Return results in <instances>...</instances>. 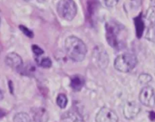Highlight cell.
<instances>
[{
  "mask_svg": "<svg viewBox=\"0 0 155 122\" xmlns=\"http://www.w3.org/2000/svg\"><path fill=\"white\" fill-rule=\"evenodd\" d=\"M145 38L150 42H155V23L148 27L145 33Z\"/></svg>",
  "mask_w": 155,
  "mask_h": 122,
  "instance_id": "obj_17",
  "label": "cell"
},
{
  "mask_svg": "<svg viewBox=\"0 0 155 122\" xmlns=\"http://www.w3.org/2000/svg\"><path fill=\"white\" fill-rule=\"evenodd\" d=\"M139 101L147 107L152 108L155 106V93L151 86H145L139 93Z\"/></svg>",
  "mask_w": 155,
  "mask_h": 122,
  "instance_id": "obj_5",
  "label": "cell"
},
{
  "mask_svg": "<svg viewBox=\"0 0 155 122\" xmlns=\"http://www.w3.org/2000/svg\"><path fill=\"white\" fill-rule=\"evenodd\" d=\"M5 115V112H3L2 110H0V118H2L4 115Z\"/></svg>",
  "mask_w": 155,
  "mask_h": 122,
  "instance_id": "obj_23",
  "label": "cell"
},
{
  "mask_svg": "<svg viewBox=\"0 0 155 122\" xmlns=\"http://www.w3.org/2000/svg\"><path fill=\"white\" fill-rule=\"evenodd\" d=\"M135 24H136L137 36L140 37L144 30V22L142 19V17L139 16L135 19Z\"/></svg>",
  "mask_w": 155,
  "mask_h": 122,
  "instance_id": "obj_16",
  "label": "cell"
},
{
  "mask_svg": "<svg viewBox=\"0 0 155 122\" xmlns=\"http://www.w3.org/2000/svg\"><path fill=\"white\" fill-rule=\"evenodd\" d=\"M25 1H31V0H25Z\"/></svg>",
  "mask_w": 155,
  "mask_h": 122,
  "instance_id": "obj_25",
  "label": "cell"
},
{
  "mask_svg": "<svg viewBox=\"0 0 155 122\" xmlns=\"http://www.w3.org/2000/svg\"><path fill=\"white\" fill-rule=\"evenodd\" d=\"M85 84V80L83 77L80 75H74L71 77V86L75 91L81 90Z\"/></svg>",
  "mask_w": 155,
  "mask_h": 122,
  "instance_id": "obj_11",
  "label": "cell"
},
{
  "mask_svg": "<svg viewBox=\"0 0 155 122\" xmlns=\"http://www.w3.org/2000/svg\"><path fill=\"white\" fill-rule=\"evenodd\" d=\"M20 30H21V31L23 32V33H24V34L26 35L27 36H28V37L30 38H32L33 37V33L30 30H29L27 27H26L25 26H23V25H20Z\"/></svg>",
  "mask_w": 155,
  "mask_h": 122,
  "instance_id": "obj_21",
  "label": "cell"
},
{
  "mask_svg": "<svg viewBox=\"0 0 155 122\" xmlns=\"http://www.w3.org/2000/svg\"><path fill=\"white\" fill-rule=\"evenodd\" d=\"M36 62L39 66L42 68H48L51 66V61L48 57H44V56H36Z\"/></svg>",
  "mask_w": 155,
  "mask_h": 122,
  "instance_id": "obj_13",
  "label": "cell"
},
{
  "mask_svg": "<svg viewBox=\"0 0 155 122\" xmlns=\"http://www.w3.org/2000/svg\"><path fill=\"white\" fill-rule=\"evenodd\" d=\"M138 64L136 55L130 53H125L120 55L114 61V68L120 72L127 73L134 69Z\"/></svg>",
  "mask_w": 155,
  "mask_h": 122,
  "instance_id": "obj_3",
  "label": "cell"
},
{
  "mask_svg": "<svg viewBox=\"0 0 155 122\" xmlns=\"http://www.w3.org/2000/svg\"><path fill=\"white\" fill-rule=\"evenodd\" d=\"M93 56L95 57V61H97L98 65L101 68H105L109 62L108 55L106 53L105 50L102 48H97L95 52L93 53Z\"/></svg>",
  "mask_w": 155,
  "mask_h": 122,
  "instance_id": "obj_9",
  "label": "cell"
},
{
  "mask_svg": "<svg viewBox=\"0 0 155 122\" xmlns=\"http://www.w3.org/2000/svg\"><path fill=\"white\" fill-rule=\"evenodd\" d=\"M6 65L10 68L20 71L23 68V60L21 56L15 53H11L6 56L5 59Z\"/></svg>",
  "mask_w": 155,
  "mask_h": 122,
  "instance_id": "obj_8",
  "label": "cell"
},
{
  "mask_svg": "<svg viewBox=\"0 0 155 122\" xmlns=\"http://www.w3.org/2000/svg\"><path fill=\"white\" fill-rule=\"evenodd\" d=\"M0 24H1V19H0Z\"/></svg>",
  "mask_w": 155,
  "mask_h": 122,
  "instance_id": "obj_26",
  "label": "cell"
},
{
  "mask_svg": "<svg viewBox=\"0 0 155 122\" xmlns=\"http://www.w3.org/2000/svg\"><path fill=\"white\" fill-rule=\"evenodd\" d=\"M151 80H152V77L146 73L141 74L139 77V82L142 85H148Z\"/></svg>",
  "mask_w": 155,
  "mask_h": 122,
  "instance_id": "obj_19",
  "label": "cell"
},
{
  "mask_svg": "<svg viewBox=\"0 0 155 122\" xmlns=\"http://www.w3.org/2000/svg\"><path fill=\"white\" fill-rule=\"evenodd\" d=\"M145 20L151 24L155 23V6H151L145 14Z\"/></svg>",
  "mask_w": 155,
  "mask_h": 122,
  "instance_id": "obj_14",
  "label": "cell"
},
{
  "mask_svg": "<svg viewBox=\"0 0 155 122\" xmlns=\"http://www.w3.org/2000/svg\"><path fill=\"white\" fill-rule=\"evenodd\" d=\"M120 0H104L106 5L108 7H114L118 4Z\"/></svg>",
  "mask_w": 155,
  "mask_h": 122,
  "instance_id": "obj_22",
  "label": "cell"
},
{
  "mask_svg": "<svg viewBox=\"0 0 155 122\" xmlns=\"http://www.w3.org/2000/svg\"><path fill=\"white\" fill-rule=\"evenodd\" d=\"M122 29L119 24L115 22H108L106 24V39L107 42L112 48L120 49L123 46L121 37Z\"/></svg>",
  "mask_w": 155,
  "mask_h": 122,
  "instance_id": "obj_2",
  "label": "cell"
},
{
  "mask_svg": "<svg viewBox=\"0 0 155 122\" xmlns=\"http://www.w3.org/2000/svg\"><path fill=\"white\" fill-rule=\"evenodd\" d=\"M67 55L71 60L80 62L86 58L87 47L83 40L74 36H68L64 42Z\"/></svg>",
  "mask_w": 155,
  "mask_h": 122,
  "instance_id": "obj_1",
  "label": "cell"
},
{
  "mask_svg": "<svg viewBox=\"0 0 155 122\" xmlns=\"http://www.w3.org/2000/svg\"><path fill=\"white\" fill-rule=\"evenodd\" d=\"M14 122H31V118L25 112H19L14 117Z\"/></svg>",
  "mask_w": 155,
  "mask_h": 122,
  "instance_id": "obj_15",
  "label": "cell"
},
{
  "mask_svg": "<svg viewBox=\"0 0 155 122\" xmlns=\"http://www.w3.org/2000/svg\"><path fill=\"white\" fill-rule=\"evenodd\" d=\"M33 115L35 122H48V112L43 108L35 109Z\"/></svg>",
  "mask_w": 155,
  "mask_h": 122,
  "instance_id": "obj_10",
  "label": "cell"
},
{
  "mask_svg": "<svg viewBox=\"0 0 155 122\" xmlns=\"http://www.w3.org/2000/svg\"><path fill=\"white\" fill-rule=\"evenodd\" d=\"M56 102H57V105L61 109H65L68 103V97L64 94H59L58 96Z\"/></svg>",
  "mask_w": 155,
  "mask_h": 122,
  "instance_id": "obj_18",
  "label": "cell"
},
{
  "mask_svg": "<svg viewBox=\"0 0 155 122\" xmlns=\"http://www.w3.org/2000/svg\"><path fill=\"white\" fill-rule=\"evenodd\" d=\"M96 122H118V116L114 111L107 107L101 108L95 118Z\"/></svg>",
  "mask_w": 155,
  "mask_h": 122,
  "instance_id": "obj_6",
  "label": "cell"
},
{
  "mask_svg": "<svg viewBox=\"0 0 155 122\" xmlns=\"http://www.w3.org/2000/svg\"><path fill=\"white\" fill-rule=\"evenodd\" d=\"M63 122H81V118L77 113L72 111L65 112L61 116Z\"/></svg>",
  "mask_w": 155,
  "mask_h": 122,
  "instance_id": "obj_12",
  "label": "cell"
},
{
  "mask_svg": "<svg viewBox=\"0 0 155 122\" xmlns=\"http://www.w3.org/2000/svg\"><path fill=\"white\" fill-rule=\"evenodd\" d=\"M3 99V94L2 93V91L0 90V100H2Z\"/></svg>",
  "mask_w": 155,
  "mask_h": 122,
  "instance_id": "obj_24",
  "label": "cell"
},
{
  "mask_svg": "<svg viewBox=\"0 0 155 122\" xmlns=\"http://www.w3.org/2000/svg\"><path fill=\"white\" fill-rule=\"evenodd\" d=\"M141 111V107L139 103L135 101H128L124 104L123 112L125 118L132 120L136 118Z\"/></svg>",
  "mask_w": 155,
  "mask_h": 122,
  "instance_id": "obj_7",
  "label": "cell"
},
{
  "mask_svg": "<svg viewBox=\"0 0 155 122\" xmlns=\"http://www.w3.org/2000/svg\"><path fill=\"white\" fill-rule=\"evenodd\" d=\"M32 51H33V53L36 55V56H43V54H44L43 50H42L40 47L38 46L37 45L32 46Z\"/></svg>",
  "mask_w": 155,
  "mask_h": 122,
  "instance_id": "obj_20",
  "label": "cell"
},
{
  "mask_svg": "<svg viewBox=\"0 0 155 122\" xmlns=\"http://www.w3.org/2000/svg\"><path fill=\"white\" fill-rule=\"evenodd\" d=\"M57 12L61 18L71 21L77 13V5L73 0H61L57 5Z\"/></svg>",
  "mask_w": 155,
  "mask_h": 122,
  "instance_id": "obj_4",
  "label": "cell"
}]
</instances>
